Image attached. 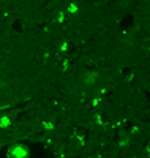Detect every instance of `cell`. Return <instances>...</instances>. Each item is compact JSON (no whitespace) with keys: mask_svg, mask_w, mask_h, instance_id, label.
<instances>
[{"mask_svg":"<svg viewBox=\"0 0 150 158\" xmlns=\"http://www.w3.org/2000/svg\"><path fill=\"white\" fill-rule=\"evenodd\" d=\"M54 19H56L57 22H59V21H62V19H63V13H62V11H57V13H54Z\"/></svg>","mask_w":150,"mask_h":158,"instance_id":"6da1fadb","label":"cell"},{"mask_svg":"<svg viewBox=\"0 0 150 158\" xmlns=\"http://www.w3.org/2000/svg\"><path fill=\"white\" fill-rule=\"evenodd\" d=\"M68 11H70V13H76L77 11V6L74 3H70V5H68Z\"/></svg>","mask_w":150,"mask_h":158,"instance_id":"7a4b0ae2","label":"cell"}]
</instances>
